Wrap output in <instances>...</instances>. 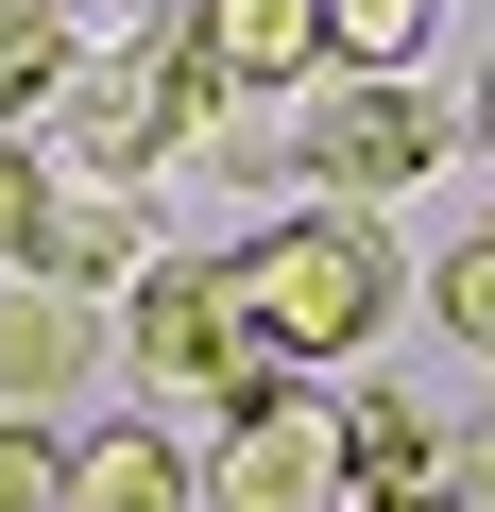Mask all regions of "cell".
<instances>
[{"label": "cell", "mask_w": 495, "mask_h": 512, "mask_svg": "<svg viewBox=\"0 0 495 512\" xmlns=\"http://www.w3.org/2000/svg\"><path fill=\"white\" fill-rule=\"evenodd\" d=\"M410 291H427V325H444V342H478V359H495V222H461Z\"/></svg>", "instance_id": "obj_12"}, {"label": "cell", "mask_w": 495, "mask_h": 512, "mask_svg": "<svg viewBox=\"0 0 495 512\" xmlns=\"http://www.w3.org/2000/svg\"><path fill=\"white\" fill-rule=\"evenodd\" d=\"M35 171H52L35 137H0V274H18V239H35Z\"/></svg>", "instance_id": "obj_16"}, {"label": "cell", "mask_w": 495, "mask_h": 512, "mask_svg": "<svg viewBox=\"0 0 495 512\" xmlns=\"http://www.w3.org/2000/svg\"><path fill=\"white\" fill-rule=\"evenodd\" d=\"M325 18V69H410L427 52V0H308Z\"/></svg>", "instance_id": "obj_13"}, {"label": "cell", "mask_w": 495, "mask_h": 512, "mask_svg": "<svg viewBox=\"0 0 495 512\" xmlns=\"http://www.w3.org/2000/svg\"><path fill=\"white\" fill-rule=\"evenodd\" d=\"M137 256H154L137 188H103V171H35V239H18V291H69V308H120V291H137Z\"/></svg>", "instance_id": "obj_4"}, {"label": "cell", "mask_w": 495, "mask_h": 512, "mask_svg": "<svg viewBox=\"0 0 495 512\" xmlns=\"http://www.w3.org/2000/svg\"><path fill=\"white\" fill-rule=\"evenodd\" d=\"M86 376H103V308H69V291H0V410H18V427H69Z\"/></svg>", "instance_id": "obj_8"}, {"label": "cell", "mask_w": 495, "mask_h": 512, "mask_svg": "<svg viewBox=\"0 0 495 512\" xmlns=\"http://www.w3.org/2000/svg\"><path fill=\"white\" fill-rule=\"evenodd\" d=\"M0 512H69V427H18V410H0Z\"/></svg>", "instance_id": "obj_14"}, {"label": "cell", "mask_w": 495, "mask_h": 512, "mask_svg": "<svg viewBox=\"0 0 495 512\" xmlns=\"http://www.w3.org/2000/svg\"><path fill=\"white\" fill-rule=\"evenodd\" d=\"M222 291H239V325H257L274 376H342V359H376V325L410 308V256H393V222H359V205H291V222H257V239L222 256Z\"/></svg>", "instance_id": "obj_1"}, {"label": "cell", "mask_w": 495, "mask_h": 512, "mask_svg": "<svg viewBox=\"0 0 495 512\" xmlns=\"http://www.w3.org/2000/svg\"><path fill=\"white\" fill-rule=\"evenodd\" d=\"M69 69H86V35L52 18V0H0V137H35Z\"/></svg>", "instance_id": "obj_11"}, {"label": "cell", "mask_w": 495, "mask_h": 512, "mask_svg": "<svg viewBox=\"0 0 495 512\" xmlns=\"http://www.w3.org/2000/svg\"><path fill=\"white\" fill-rule=\"evenodd\" d=\"M444 512H495V410H478V427H444Z\"/></svg>", "instance_id": "obj_15"}, {"label": "cell", "mask_w": 495, "mask_h": 512, "mask_svg": "<svg viewBox=\"0 0 495 512\" xmlns=\"http://www.w3.org/2000/svg\"><path fill=\"white\" fill-rule=\"evenodd\" d=\"M69 512H205V478L154 410H103V427H69Z\"/></svg>", "instance_id": "obj_10"}, {"label": "cell", "mask_w": 495, "mask_h": 512, "mask_svg": "<svg viewBox=\"0 0 495 512\" xmlns=\"http://www.w3.org/2000/svg\"><path fill=\"white\" fill-rule=\"evenodd\" d=\"M478 137H495V69H478Z\"/></svg>", "instance_id": "obj_17"}, {"label": "cell", "mask_w": 495, "mask_h": 512, "mask_svg": "<svg viewBox=\"0 0 495 512\" xmlns=\"http://www.w3.org/2000/svg\"><path fill=\"white\" fill-rule=\"evenodd\" d=\"M103 342L137 359L154 427H171V410L239 427V410H274V393H308V376H274V359H257V325H239V291H222V256H137V291L103 308Z\"/></svg>", "instance_id": "obj_2"}, {"label": "cell", "mask_w": 495, "mask_h": 512, "mask_svg": "<svg viewBox=\"0 0 495 512\" xmlns=\"http://www.w3.org/2000/svg\"><path fill=\"white\" fill-rule=\"evenodd\" d=\"M205 512H342V478H325V393H274V410H239L205 461Z\"/></svg>", "instance_id": "obj_5"}, {"label": "cell", "mask_w": 495, "mask_h": 512, "mask_svg": "<svg viewBox=\"0 0 495 512\" xmlns=\"http://www.w3.org/2000/svg\"><path fill=\"white\" fill-rule=\"evenodd\" d=\"M393 512H444V495H393Z\"/></svg>", "instance_id": "obj_18"}, {"label": "cell", "mask_w": 495, "mask_h": 512, "mask_svg": "<svg viewBox=\"0 0 495 512\" xmlns=\"http://www.w3.org/2000/svg\"><path fill=\"white\" fill-rule=\"evenodd\" d=\"M325 478H342V512H393V495H444V427L376 376V393H342L325 410Z\"/></svg>", "instance_id": "obj_7"}, {"label": "cell", "mask_w": 495, "mask_h": 512, "mask_svg": "<svg viewBox=\"0 0 495 512\" xmlns=\"http://www.w3.org/2000/svg\"><path fill=\"white\" fill-rule=\"evenodd\" d=\"M239 103H274V86H325V18H308V0H188V18H171Z\"/></svg>", "instance_id": "obj_9"}, {"label": "cell", "mask_w": 495, "mask_h": 512, "mask_svg": "<svg viewBox=\"0 0 495 512\" xmlns=\"http://www.w3.org/2000/svg\"><path fill=\"white\" fill-rule=\"evenodd\" d=\"M52 171H103V188H137L154 154H171V103H154V35H120V52H86L69 86H52Z\"/></svg>", "instance_id": "obj_6"}, {"label": "cell", "mask_w": 495, "mask_h": 512, "mask_svg": "<svg viewBox=\"0 0 495 512\" xmlns=\"http://www.w3.org/2000/svg\"><path fill=\"white\" fill-rule=\"evenodd\" d=\"M291 171H308L325 205H359V222H376L393 188H427V171H444V103H427L410 69H325V86H308Z\"/></svg>", "instance_id": "obj_3"}]
</instances>
